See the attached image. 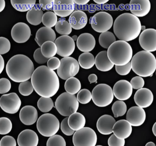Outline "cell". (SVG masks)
Wrapping results in <instances>:
<instances>
[{
  "mask_svg": "<svg viewBox=\"0 0 156 146\" xmlns=\"http://www.w3.org/2000/svg\"><path fill=\"white\" fill-rule=\"evenodd\" d=\"M31 78L34 90L41 97H52L58 91L60 84L58 75L47 66L37 67Z\"/></svg>",
  "mask_w": 156,
  "mask_h": 146,
  "instance_id": "1",
  "label": "cell"
},
{
  "mask_svg": "<svg viewBox=\"0 0 156 146\" xmlns=\"http://www.w3.org/2000/svg\"><path fill=\"white\" fill-rule=\"evenodd\" d=\"M141 22L133 14L125 13L118 16L113 24V31L121 41L128 42L136 39L141 32Z\"/></svg>",
  "mask_w": 156,
  "mask_h": 146,
  "instance_id": "2",
  "label": "cell"
},
{
  "mask_svg": "<svg viewBox=\"0 0 156 146\" xmlns=\"http://www.w3.org/2000/svg\"><path fill=\"white\" fill-rule=\"evenodd\" d=\"M5 71L12 81L21 83L31 78L34 71V66L29 57L24 55H16L9 60Z\"/></svg>",
  "mask_w": 156,
  "mask_h": 146,
  "instance_id": "3",
  "label": "cell"
},
{
  "mask_svg": "<svg viewBox=\"0 0 156 146\" xmlns=\"http://www.w3.org/2000/svg\"><path fill=\"white\" fill-rule=\"evenodd\" d=\"M131 64L133 71L142 77L152 76L156 70V59L150 52H138L133 56Z\"/></svg>",
  "mask_w": 156,
  "mask_h": 146,
  "instance_id": "4",
  "label": "cell"
},
{
  "mask_svg": "<svg viewBox=\"0 0 156 146\" xmlns=\"http://www.w3.org/2000/svg\"><path fill=\"white\" fill-rule=\"evenodd\" d=\"M107 52L109 60L117 66L127 64L133 58L132 46L125 41H115L108 48Z\"/></svg>",
  "mask_w": 156,
  "mask_h": 146,
  "instance_id": "5",
  "label": "cell"
},
{
  "mask_svg": "<svg viewBox=\"0 0 156 146\" xmlns=\"http://www.w3.org/2000/svg\"><path fill=\"white\" fill-rule=\"evenodd\" d=\"M55 107L60 115L68 117L77 111L79 102L75 95L65 92L57 98L55 103Z\"/></svg>",
  "mask_w": 156,
  "mask_h": 146,
  "instance_id": "6",
  "label": "cell"
},
{
  "mask_svg": "<svg viewBox=\"0 0 156 146\" xmlns=\"http://www.w3.org/2000/svg\"><path fill=\"white\" fill-rule=\"evenodd\" d=\"M37 128L40 134L45 137H50L58 133L60 128V123L55 116L45 114L37 120Z\"/></svg>",
  "mask_w": 156,
  "mask_h": 146,
  "instance_id": "7",
  "label": "cell"
},
{
  "mask_svg": "<svg viewBox=\"0 0 156 146\" xmlns=\"http://www.w3.org/2000/svg\"><path fill=\"white\" fill-rule=\"evenodd\" d=\"M93 102L99 107H105L111 105L114 99L113 89L111 86L105 84L96 85L92 92Z\"/></svg>",
  "mask_w": 156,
  "mask_h": 146,
  "instance_id": "8",
  "label": "cell"
},
{
  "mask_svg": "<svg viewBox=\"0 0 156 146\" xmlns=\"http://www.w3.org/2000/svg\"><path fill=\"white\" fill-rule=\"evenodd\" d=\"M97 142V135L90 128L83 127L73 134V143L75 146H94Z\"/></svg>",
  "mask_w": 156,
  "mask_h": 146,
  "instance_id": "9",
  "label": "cell"
},
{
  "mask_svg": "<svg viewBox=\"0 0 156 146\" xmlns=\"http://www.w3.org/2000/svg\"><path fill=\"white\" fill-rule=\"evenodd\" d=\"M90 22L94 31L103 33L111 29L113 25V19L108 13L101 12L91 17Z\"/></svg>",
  "mask_w": 156,
  "mask_h": 146,
  "instance_id": "10",
  "label": "cell"
},
{
  "mask_svg": "<svg viewBox=\"0 0 156 146\" xmlns=\"http://www.w3.org/2000/svg\"><path fill=\"white\" fill-rule=\"evenodd\" d=\"M61 65L57 70V75L61 79L67 80L75 76L80 71L79 62L73 57H64L61 60Z\"/></svg>",
  "mask_w": 156,
  "mask_h": 146,
  "instance_id": "11",
  "label": "cell"
},
{
  "mask_svg": "<svg viewBox=\"0 0 156 146\" xmlns=\"http://www.w3.org/2000/svg\"><path fill=\"white\" fill-rule=\"evenodd\" d=\"M22 102L15 93L3 95L0 98V107L3 111L9 114H14L19 111Z\"/></svg>",
  "mask_w": 156,
  "mask_h": 146,
  "instance_id": "12",
  "label": "cell"
},
{
  "mask_svg": "<svg viewBox=\"0 0 156 146\" xmlns=\"http://www.w3.org/2000/svg\"><path fill=\"white\" fill-rule=\"evenodd\" d=\"M57 47V54L63 57L70 56L76 48L75 41L68 35H63L56 39L55 41Z\"/></svg>",
  "mask_w": 156,
  "mask_h": 146,
  "instance_id": "13",
  "label": "cell"
},
{
  "mask_svg": "<svg viewBox=\"0 0 156 146\" xmlns=\"http://www.w3.org/2000/svg\"><path fill=\"white\" fill-rule=\"evenodd\" d=\"M139 43L141 47L147 51H156V30L153 28L145 29L140 35Z\"/></svg>",
  "mask_w": 156,
  "mask_h": 146,
  "instance_id": "14",
  "label": "cell"
},
{
  "mask_svg": "<svg viewBox=\"0 0 156 146\" xmlns=\"http://www.w3.org/2000/svg\"><path fill=\"white\" fill-rule=\"evenodd\" d=\"M11 35L16 42L24 43L26 42L31 36V29L25 23H17L13 26L11 31Z\"/></svg>",
  "mask_w": 156,
  "mask_h": 146,
  "instance_id": "15",
  "label": "cell"
},
{
  "mask_svg": "<svg viewBox=\"0 0 156 146\" xmlns=\"http://www.w3.org/2000/svg\"><path fill=\"white\" fill-rule=\"evenodd\" d=\"M114 95L117 99L125 101L132 96L133 88L130 82L126 80L117 81L113 88Z\"/></svg>",
  "mask_w": 156,
  "mask_h": 146,
  "instance_id": "16",
  "label": "cell"
},
{
  "mask_svg": "<svg viewBox=\"0 0 156 146\" xmlns=\"http://www.w3.org/2000/svg\"><path fill=\"white\" fill-rule=\"evenodd\" d=\"M126 119L132 126H140L145 121L146 114L144 108L139 106L133 107L127 111Z\"/></svg>",
  "mask_w": 156,
  "mask_h": 146,
  "instance_id": "17",
  "label": "cell"
},
{
  "mask_svg": "<svg viewBox=\"0 0 156 146\" xmlns=\"http://www.w3.org/2000/svg\"><path fill=\"white\" fill-rule=\"evenodd\" d=\"M75 8V3L73 0H55L53 11L58 16L66 17L74 12Z\"/></svg>",
  "mask_w": 156,
  "mask_h": 146,
  "instance_id": "18",
  "label": "cell"
},
{
  "mask_svg": "<svg viewBox=\"0 0 156 146\" xmlns=\"http://www.w3.org/2000/svg\"><path fill=\"white\" fill-rule=\"evenodd\" d=\"M134 99L138 106L142 108H147L153 104L154 95L150 89L143 88L136 91L135 94Z\"/></svg>",
  "mask_w": 156,
  "mask_h": 146,
  "instance_id": "19",
  "label": "cell"
},
{
  "mask_svg": "<svg viewBox=\"0 0 156 146\" xmlns=\"http://www.w3.org/2000/svg\"><path fill=\"white\" fill-rule=\"evenodd\" d=\"M129 5L132 13L138 17L147 15L151 8L149 0H131Z\"/></svg>",
  "mask_w": 156,
  "mask_h": 146,
  "instance_id": "20",
  "label": "cell"
},
{
  "mask_svg": "<svg viewBox=\"0 0 156 146\" xmlns=\"http://www.w3.org/2000/svg\"><path fill=\"white\" fill-rule=\"evenodd\" d=\"M19 118L20 121L24 124L32 125L37 120L38 113L37 110L33 106H25L20 110Z\"/></svg>",
  "mask_w": 156,
  "mask_h": 146,
  "instance_id": "21",
  "label": "cell"
},
{
  "mask_svg": "<svg viewBox=\"0 0 156 146\" xmlns=\"http://www.w3.org/2000/svg\"><path fill=\"white\" fill-rule=\"evenodd\" d=\"M115 122V119L112 116L106 114L101 116L96 124L98 131L102 135L111 134L113 133V128Z\"/></svg>",
  "mask_w": 156,
  "mask_h": 146,
  "instance_id": "22",
  "label": "cell"
},
{
  "mask_svg": "<svg viewBox=\"0 0 156 146\" xmlns=\"http://www.w3.org/2000/svg\"><path fill=\"white\" fill-rule=\"evenodd\" d=\"M37 134L31 129H26L20 133L17 138L19 146H37L38 144Z\"/></svg>",
  "mask_w": 156,
  "mask_h": 146,
  "instance_id": "23",
  "label": "cell"
},
{
  "mask_svg": "<svg viewBox=\"0 0 156 146\" xmlns=\"http://www.w3.org/2000/svg\"><path fill=\"white\" fill-rule=\"evenodd\" d=\"M76 45L78 49L81 51L90 52L95 47V38L90 34H82L78 37Z\"/></svg>",
  "mask_w": 156,
  "mask_h": 146,
  "instance_id": "24",
  "label": "cell"
},
{
  "mask_svg": "<svg viewBox=\"0 0 156 146\" xmlns=\"http://www.w3.org/2000/svg\"><path fill=\"white\" fill-rule=\"evenodd\" d=\"M133 131L132 125L126 120L122 119L115 122L113 128V133L117 137L126 139L131 135Z\"/></svg>",
  "mask_w": 156,
  "mask_h": 146,
  "instance_id": "25",
  "label": "cell"
},
{
  "mask_svg": "<svg viewBox=\"0 0 156 146\" xmlns=\"http://www.w3.org/2000/svg\"><path fill=\"white\" fill-rule=\"evenodd\" d=\"M69 22L73 29L76 30H81L87 25L88 17L84 12L76 11L70 15Z\"/></svg>",
  "mask_w": 156,
  "mask_h": 146,
  "instance_id": "26",
  "label": "cell"
},
{
  "mask_svg": "<svg viewBox=\"0 0 156 146\" xmlns=\"http://www.w3.org/2000/svg\"><path fill=\"white\" fill-rule=\"evenodd\" d=\"M56 35L53 29L49 27H42L37 32L35 40L40 47L48 41L55 42Z\"/></svg>",
  "mask_w": 156,
  "mask_h": 146,
  "instance_id": "27",
  "label": "cell"
},
{
  "mask_svg": "<svg viewBox=\"0 0 156 146\" xmlns=\"http://www.w3.org/2000/svg\"><path fill=\"white\" fill-rule=\"evenodd\" d=\"M95 65L99 71L107 72L113 68L114 65L109 60L106 51H102L98 54L95 58Z\"/></svg>",
  "mask_w": 156,
  "mask_h": 146,
  "instance_id": "28",
  "label": "cell"
},
{
  "mask_svg": "<svg viewBox=\"0 0 156 146\" xmlns=\"http://www.w3.org/2000/svg\"><path fill=\"white\" fill-rule=\"evenodd\" d=\"M44 12L39 4H36L27 13V20L30 24L39 25L42 22Z\"/></svg>",
  "mask_w": 156,
  "mask_h": 146,
  "instance_id": "29",
  "label": "cell"
},
{
  "mask_svg": "<svg viewBox=\"0 0 156 146\" xmlns=\"http://www.w3.org/2000/svg\"><path fill=\"white\" fill-rule=\"evenodd\" d=\"M85 124V118L80 113L76 112L69 117V125L74 131H78L83 128L84 127Z\"/></svg>",
  "mask_w": 156,
  "mask_h": 146,
  "instance_id": "30",
  "label": "cell"
},
{
  "mask_svg": "<svg viewBox=\"0 0 156 146\" xmlns=\"http://www.w3.org/2000/svg\"><path fill=\"white\" fill-rule=\"evenodd\" d=\"M36 0H11L13 8L20 12H26L32 9L36 5Z\"/></svg>",
  "mask_w": 156,
  "mask_h": 146,
  "instance_id": "31",
  "label": "cell"
},
{
  "mask_svg": "<svg viewBox=\"0 0 156 146\" xmlns=\"http://www.w3.org/2000/svg\"><path fill=\"white\" fill-rule=\"evenodd\" d=\"M79 65L83 69L89 70L95 65V58L90 52H84L79 56L78 60Z\"/></svg>",
  "mask_w": 156,
  "mask_h": 146,
  "instance_id": "32",
  "label": "cell"
},
{
  "mask_svg": "<svg viewBox=\"0 0 156 146\" xmlns=\"http://www.w3.org/2000/svg\"><path fill=\"white\" fill-rule=\"evenodd\" d=\"M81 85L80 80L76 78L71 77L66 80L65 88L67 93L75 95L80 90Z\"/></svg>",
  "mask_w": 156,
  "mask_h": 146,
  "instance_id": "33",
  "label": "cell"
},
{
  "mask_svg": "<svg viewBox=\"0 0 156 146\" xmlns=\"http://www.w3.org/2000/svg\"><path fill=\"white\" fill-rule=\"evenodd\" d=\"M40 48L42 54L48 59L54 57L57 53L56 45L51 41H48L44 43Z\"/></svg>",
  "mask_w": 156,
  "mask_h": 146,
  "instance_id": "34",
  "label": "cell"
},
{
  "mask_svg": "<svg viewBox=\"0 0 156 146\" xmlns=\"http://www.w3.org/2000/svg\"><path fill=\"white\" fill-rule=\"evenodd\" d=\"M115 41L116 38L114 34L108 31L101 33L99 36V44L102 47L105 49H108L111 45Z\"/></svg>",
  "mask_w": 156,
  "mask_h": 146,
  "instance_id": "35",
  "label": "cell"
},
{
  "mask_svg": "<svg viewBox=\"0 0 156 146\" xmlns=\"http://www.w3.org/2000/svg\"><path fill=\"white\" fill-rule=\"evenodd\" d=\"M58 33L61 35H69L72 31V26L69 22L65 19H60L55 26Z\"/></svg>",
  "mask_w": 156,
  "mask_h": 146,
  "instance_id": "36",
  "label": "cell"
},
{
  "mask_svg": "<svg viewBox=\"0 0 156 146\" xmlns=\"http://www.w3.org/2000/svg\"><path fill=\"white\" fill-rule=\"evenodd\" d=\"M37 107L43 113H48L54 107V102L50 98L41 97L37 101Z\"/></svg>",
  "mask_w": 156,
  "mask_h": 146,
  "instance_id": "37",
  "label": "cell"
},
{
  "mask_svg": "<svg viewBox=\"0 0 156 146\" xmlns=\"http://www.w3.org/2000/svg\"><path fill=\"white\" fill-rule=\"evenodd\" d=\"M112 111L115 117L123 116L126 113L127 106L123 101L118 100L115 101L113 105Z\"/></svg>",
  "mask_w": 156,
  "mask_h": 146,
  "instance_id": "38",
  "label": "cell"
},
{
  "mask_svg": "<svg viewBox=\"0 0 156 146\" xmlns=\"http://www.w3.org/2000/svg\"><path fill=\"white\" fill-rule=\"evenodd\" d=\"M57 22V15L54 12H48L43 15L42 23L46 27L52 28L55 26Z\"/></svg>",
  "mask_w": 156,
  "mask_h": 146,
  "instance_id": "39",
  "label": "cell"
},
{
  "mask_svg": "<svg viewBox=\"0 0 156 146\" xmlns=\"http://www.w3.org/2000/svg\"><path fill=\"white\" fill-rule=\"evenodd\" d=\"M92 98V93L87 89H83L80 90L77 96L78 102L82 105H86L90 103Z\"/></svg>",
  "mask_w": 156,
  "mask_h": 146,
  "instance_id": "40",
  "label": "cell"
},
{
  "mask_svg": "<svg viewBox=\"0 0 156 146\" xmlns=\"http://www.w3.org/2000/svg\"><path fill=\"white\" fill-rule=\"evenodd\" d=\"M12 128V124L10 119L6 117L0 118V134H7Z\"/></svg>",
  "mask_w": 156,
  "mask_h": 146,
  "instance_id": "41",
  "label": "cell"
},
{
  "mask_svg": "<svg viewBox=\"0 0 156 146\" xmlns=\"http://www.w3.org/2000/svg\"><path fill=\"white\" fill-rule=\"evenodd\" d=\"M18 89L21 95L24 96H27L33 93L34 88L31 82L27 80L20 83Z\"/></svg>",
  "mask_w": 156,
  "mask_h": 146,
  "instance_id": "42",
  "label": "cell"
},
{
  "mask_svg": "<svg viewBox=\"0 0 156 146\" xmlns=\"http://www.w3.org/2000/svg\"><path fill=\"white\" fill-rule=\"evenodd\" d=\"M47 146H66V140L61 136L54 135L49 137L47 142Z\"/></svg>",
  "mask_w": 156,
  "mask_h": 146,
  "instance_id": "43",
  "label": "cell"
},
{
  "mask_svg": "<svg viewBox=\"0 0 156 146\" xmlns=\"http://www.w3.org/2000/svg\"><path fill=\"white\" fill-rule=\"evenodd\" d=\"M10 41L4 37H0V55H4L10 51L11 49Z\"/></svg>",
  "mask_w": 156,
  "mask_h": 146,
  "instance_id": "44",
  "label": "cell"
},
{
  "mask_svg": "<svg viewBox=\"0 0 156 146\" xmlns=\"http://www.w3.org/2000/svg\"><path fill=\"white\" fill-rule=\"evenodd\" d=\"M60 128L62 133L68 136L73 135L75 131L72 130L68 124V118H66L62 120L60 125Z\"/></svg>",
  "mask_w": 156,
  "mask_h": 146,
  "instance_id": "45",
  "label": "cell"
},
{
  "mask_svg": "<svg viewBox=\"0 0 156 146\" xmlns=\"http://www.w3.org/2000/svg\"><path fill=\"white\" fill-rule=\"evenodd\" d=\"M115 68L116 72L120 75H126L130 73L132 70V64L131 62H130L124 65H122V66L115 65Z\"/></svg>",
  "mask_w": 156,
  "mask_h": 146,
  "instance_id": "46",
  "label": "cell"
},
{
  "mask_svg": "<svg viewBox=\"0 0 156 146\" xmlns=\"http://www.w3.org/2000/svg\"><path fill=\"white\" fill-rule=\"evenodd\" d=\"M11 86L9 79L6 78H0V94L8 93L11 89Z\"/></svg>",
  "mask_w": 156,
  "mask_h": 146,
  "instance_id": "47",
  "label": "cell"
},
{
  "mask_svg": "<svg viewBox=\"0 0 156 146\" xmlns=\"http://www.w3.org/2000/svg\"><path fill=\"white\" fill-rule=\"evenodd\" d=\"M133 88L139 89L143 88L145 85V81L142 77L138 76L134 77L131 79L130 82Z\"/></svg>",
  "mask_w": 156,
  "mask_h": 146,
  "instance_id": "48",
  "label": "cell"
},
{
  "mask_svg": "<svg viewBox=\"0 0 156 146\" xmlns=\"http://www.w3.org/2000/svg\"><path fill=\"white\" fill-rule=\"evenodd\" d=\"M108 144L109 146H124L125 144V140L117 137L114 134L109 138Z\"/></svg>",
  "mask_w": 156,
  "mask_h": 146,
  "instance_id": "49",
  "label": "cell"
},
{
  "mask_svg": "<svg viewBox=\"0 0 156 146\" xmlns=\"http://www.w3.org/2000/svg\"><path fill=\"white\" fill-rule=\"evenodd\" d=\"M34 58L35 61L38 64H44L47 62L48 59L46 58L41 52V48L37 49L34 54Z\"/></svg>",
  "mask_w": 156,
  "mask_h": 146,
  "instance_id": "50",
  "label": "cell"
},
{
  "mask_svg": "<svg viewBox=\"0 0 156 146\" xmlns=\"http://www.w3.org/2000/svg\"><path fill=\"white\" fill-rule=\"evenodd\" d=\"M61 61L57 57H53L48 59L47 67L53 71L58 70L60 67Z\"/></svg>",
  "mask_w": 156,
  "mask_h": 146,
  "instance_id": "51",
  "label": "cell"
},
{
  "mask_svg": "<svg viewBox=\"0 0 156 146\" xmlns=\"http://www.w3.org/2000/svg\"><path fill=\"white\" fill-rule=\"evenodd\" d=\"M16 141L12 137L5 136L3 137L0 141V146H16Z\"/></svg>",
  "mask_w": 156,
  "mask_h": 146,
  "instance_id": "52",
  "label": "cell"
},
{
  "mask_svg": "<svg viewBox=\"0 0 156 146\" xmlns=\"http://www.w3.org/2000/svg\"><path fill=\"white\" fill-rule=\"evenodd\" d=\"M39 5L44 10H52L55 5V0H39Z\"/></svg>",
  "mask_w": 156,
  "mask_h": 146,
  "instance_id": "53",
  "label": "cell"
},
{
  "mask_svg": "<svg viewBox=\"0 0 156 146\" xmlns=\"http://www.w3.org/2000/svg\"><path fill=\"white\" fill-rule=\"evenodd\" d=\"M97 79H98V77L95 74H91L88 77V80H89V82H90V84L96 83V82H97Z\"/></svg>",
  "mask_w": 156,
  "mask_h": 146,
  "instance_id": "54",
  "label": "cell"
},
{
  "mask_svg": "<svg viewBox=\"0 0 156 146\" xmlns=\"http://www.w3.org/2000/svg\"><path fill=\"white\" fill-rule=\"evenodd\" d=\"M75 3L78 5H85L89 2L90 0H73Z\"/></svg>",
  "mask_w": 156,
  "mask_h": 146,
  "instance_id": "55",
  "label": "cell"
},
{
  "mask_svg": "<svg viewBox=\"0 0 156 146\" xmlns=\"http://www.w3.org/2000/svg\"><path fill=\"white\" fill-rule=\"evenodd\" d=\"M5 67V62L2 56L0 55V74L2 72Z\"/></svg>",
  "mask_w": 156,
  "mask_h": 146,
  "instance_id": "56",
  "label": "cell"
},
{
  "mask_svg": "<svg viewBox=\"0 0 156 146\" xmlns=\"http://www.w3.org/2000/svg\"><path fill=\"white\" fill-rule=\"evenodd\" d=\"M5 0H0V12H2L5 7Z\"/></svg>",
  "mask_w": 156,
  "mask_h": 146,
  "instance_id": "57",
  "label": "cell"
},
{
  "mask_svg": "<svg viewBox=\"0 0 156 146\" xmlns=\"http://www.w3.org/2000/svg\"><path fill=\"white\" fill-rule=\"evenodd\" d=\"M110 0H93L94 2L99 5H103L108 2Z\"/></svg>",
  "mask_w": 156,
  "mask_h": 146,
  "instance_id": "58",
  "label": "cell"
},
{
  "mask_svg": "<svg viewBox=\"0 0 156 146\" xmlns=\"http://www.w3.org/2000/svg\"><path fill=\"white\" fill-rule=\"evenodd\" d=\"M152 131H153V134L156 137V122L155 123L153 126Z\"/></svg>",
  "mask_w": 156,
  "mask_h": 146,
  "instance_id": "59",
  "label": "cell"
},
{
  "mask_svg": "<svg viewBox=\"0 0 156 146\" xmlns=\"http://www.w3.org/2000/svg\"><path fill=\"white\" fill-rule=\"evenodd\" d=\"M146 146H155L156 145L154 143L152 142H148L147 144H146Z\"/></svg>",
  "mask_w": 156,
  "mask_h": 146,
  "instance_id": "60",
  "label": "cell"
},
{
  "mask_svg": "<svg viewBox=\"0 0 156 146\" xmlns=\"http://www.w3.org/2000/svg\"><path fill=\"white\" fill-rule=\"evenodd\" d=\"M72 39H73L74 41H77L78 39V36L77 35H74V36H72Z\"/></svg>",
  "mask_w": 156,
  "mask_h": 146,
  "instance_id": "61",
  "label": "cell"
},
{
  "mask_svg": "<svg viewBox=\"0 0 156 146\" xmlns=\"http://www.w3.org/2000/svg\"><path fill=\"white\" fill-rule=\"evenodd\" d=\"M146 29V26H144V25H142V27H141V30H143V31H144V30H145Z\"/></svg>",
  "mask_w": 156,
  "mask_h": 146,
  "instance_id": "62",
  "label": "cell"
},
{
  "mask_svg": "<svg viewBox=\"0 0 156 146\" xmlns=\"http://www.w3.org/2000/svg\"></svg>",
  "mask_w": 156,
  "mask_h": 146,
  "instance_id": "63",
  "label": "cell"
},
{
  "mask_svg": "<svg viewBox=\"0 0 156 146\" xmlns=\"http://www.w3.org/2000/svg\"></svg>",
  "mask_w": 156,
  "mask_h": 146,
  "instance_id": "64",
  "label": "cell"
}]
</instances>
